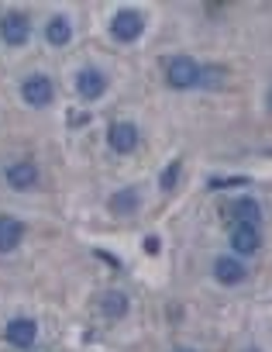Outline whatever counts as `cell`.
<instances>
[{
  "label": "cell",
  "mask_w": 272,
  "mask_h": 352,
  "mask_svg": "<svg viewBox=\"0 0 272 352\" xmlns=\"http://www.w3.org/2000/svg\"><path fill=\"white\" fill-rule=\"evenodd\" d=\"M200 63L197 59H190V56H173L169 63H166V83L173 87V90H193V87H200Z\"/></svg>",
  "instance_id": "cell-1"
},
{
  "label": "cell",
  "mask_w": 272,
  "mask_h": 352,
  "mask_svg": "<svg viewBox=\"0 0 272 352\" xmlns=\"http://www.w3.org/2000/svg\"><path fill=\"white\" fill-rule=\"evenodd\" d=\"M245 276H248V266H245L238 256H217V259H214V280H217V283L238 287V283H245Z\"/></svg>",
  "instance_id": "cell-9"
},
{
  "label": "cell",
  "mask_w": 272,
  "mask_h": 352,
  "mask_svg": "<svg viewBox=\"0 0 272 352\" xmlns=\"http://www.w3.org/2000/svg\"><path fill=\"white\" fill-rule=\"evenodd\" d=\"M269 111H272V90H269Z\"/></svg>",
  "instance_id": "cell-19"
},
{
  "label": "cell",
  "mask_w": 272,
  "mask_h": 352,
  "mask_svg": "<svg viewBox=\"0 0 272 352\" xmlns=\"http://www.w3.org/2000/svg\"><path fill=\"white\" fill-rule=\"evenodd\" d=\"M28 38H32L28 14H21V11H8V14H0V42L11 45V49H21Z\"/></svg>",
  "instance_id": "cell-2"
},
{
  "label": "cell",
  "mask_w": 272,
  "mask_h": 352,
  "mask_svg": "<svg viewBox=\"0 0 272 352\" xmlns=\"http://www.w3.org/2000/svg\"><path fill=\"white\" fill-rule=\"evenodd\" d=\"M176 352H193V349H176Z\"/></svg>",
  "instance_id": "cell-20"
},
{
  "label": "cell",
  "mask_w": 272,
  "mask_h": 352,
  "mask_svg": "<svg viewBox=\"0 0 272 352\" xmlns=\"http://www.w3.org/2000/svg\"><path fill=\"white\" fill-rule=\"evenodd\" d=\"M103 314L107 318H124L127 314V294H121V290H110V294H103Z\"/></svg>",
  "instance_id": "cell-15"
},
{
  "label": "cell",
  "mask_w": 272,
  "mask_h": 352,
  "mask_svg": "<svg viewBox=\"0 0 272 352\" xmlns=\"http://www.w3.org/2000/svg\"><path fill=\"white\" fill-rule=\"evenodd\" d=\"M52 97H55V87H52V80L42 76V73H35V76H28V80L21 83V100H25L28 107H49Z\"/></svg>",
  "instance_id": "cell-5"
},
{
  "label": "cell",
  "mask_w": 272,
  "mask_h": 352,
  "mask_svg": "<svg viewBox=\"0 0 272 352\" xmlns=\"http://www.w3.org/2000/svg\"><path fill=\"white\" fill-rule=\"evenodd\" d=\"M231 214H234L241 225H258V221H262V204H258L255 197H238V201L231 204Z\"/></svg>",
  "instance_id": "cell-14"
},
{
  "label": "cell",
  "mask_w": 272,
  "mask_h": 352,
  "mask_svg": "<svg viewBox=\"0 0 272 352\" xmlns=\"http://www.w3.org/2000/svg\"><path fill=\"white\" fill-rule=\"evenodd\" d=\"M180 169H183V162H180V159H173V162H169V169L162 173V180H159V184H162V190H176V180H180Z\"/></svg>",
  "instance_id": "cell-17"
},
{
  "label": "cell",
  "mask_w": 272,
  "mask_h": 352,
  "mask_svg": "<svg viewBox=\"0 0 272 352\" xmlns=\"http://www.w3.org/2000/svg\"><path fill=\"white\" fill-rule=\"evenodd\" d=\"M45 42L49 45H55V49H62V45H69L73 42V25H69V18H52L49 25H45Z\"/></svg>",
  "instance_id": "cell-13"
},
{
  "label": "cell",
  "mask_w": 272,
  "mask_h": 352,
  "mask_svg": "<svg viewBox=\"0 0 272 352\" xmlns=\"http://www.w3.org/2000/svg\"><path fill=\"white\" fill-rule=\"evenodd\" d=\"M25 239V225L11 214H0V252H14Z\"/></svg>",
  "instance_id": "cell-12"
},
{
  "label": "cell",
  "mask_w": 272,
  "mask_h": 352,
  "mask_svg": "<svg viewBox=\"0 0 272 352\" xmlns=\"http://www.w3.org/2000/svg\"><path fill=\"white\" fill-rule=\"evenodd\" d=\"M4 180H8V187H11V190H18V194L35 190V187H38V166H35L32 159H18V162H11V166H8Z\"/></svg>",
  "instance_id": "cell-4"
},
{
  "label": "cell",
  "mask_w": 272,
  "mask_h": 352,
  "mask_svg": "<svg viewBox=\"0 0 272 352\" xmlns=\"http://www.w3.org/2000/svg\"><path fill=\"white\" fill-rule=\"evenodd\" d=\"M107 208H110L117 218H131V214H138V208H142V197H138V190H134V187H124V190L110 194Z\"/></svg>",
  "instance_id": "cell-11"
},
{
  "label": "cell",
  "mask_w": 272,
  "mask_h": 352,
  "mask_svg": "<svg viewBox=\"0 0 272 352\" xmlns=\"http://www.w3.org/2000/svg\"><path fill=\"white\" fill-rule=\"evenodd\" d=\"M142 32H145V18L138 14V11H131V8H124V11H117L114 18H110V35L117 38V42H138L142 38Z\"/></svg>",
  "instance_id": "cell-3"
},
{
  "label": "cell",
  "mask_w": 272,
  "mask_h": 352,
  "mask_svg": "<svg viewBox=\"0 0 272 352\" xmlns=\"http://www.w3.org/2000/svg\"><path fill=\"white\" fill-rule=\"evenodd\" d=\"M138 128H134L131 121H117V124H110L107 128V145H110V152H117V155H131L134 148H138Z\"/></svg>",
  "instance_id": "cell-6"
},
{
  "label": "cell",
  "mask_w": 272,
  "mask_h": 352,
  "mask_svg": "<svg viewBox=\"0 0 272 352\" xmlns=\"http://www.w3.org/2000/svg\"><path fill=\"white\" fill-rule=\"evenodd\" d=\"M4 335H8L11 345H18V349H32L35 338H38V324H35L32 318H11L8 328H4Z\"/></svg>",
  "instance_id": "cell-10"
},
{
  "label": "cell",
  "mask_w": 272,
  "mask_h": 352,
  "mask_svg": "<svg viewBox=\"0 0 272 352\" xmlns=\"http://www.w3.org/2000/svg\"><path fill=\"white\" fill-rule=\"evenodd\" d=\"M145 252H149V256H156V252H159V239H156V235H149V239H145Z\"/></svg>",
  "instance_id": "cell-18"
},
{
  "label": "cell",
  "mask_w": 272,
  "mask_h": 352,
  "mask_svg": "<svg viewBox=\"0 0 272 352\" xmlns=\"http://www.w3.org/2000/svg\"><path fill=\"white\" fill-rule=\"evenodd\" d=\"M76 94H79L83 100H100V97L107 94V73L97 69V66L79 69V76H76Z\"/></svg>",
  "instance_id": "cell-8"
},
{
  "label": "cell",
  "mask_w": 272,
  "mask_h": 352,
  "mask_svg": "<svg viewBox=\"0 0 272 352\" xmlns=\"http://www.w3.org/2000/svg\"><path fill=\"white\" fill-rule=\"evenodd\" d=\"M231 249L238 252V259H241V256H255V252L262 249V232H258V225H241V221H234V225H231Z\"/></svg>",
  "instance_id": "cell-7"
},
{
  "label": "cell",
  "mask_w": 272,
  "mask_h": 352,
  "mask_svg": "<svg viewBox=\"0 0 272 352\" xmlns=\"http://www.w3.org/2000/svg\"><path fill=\"white\" fill-rule=\"evenodd\" d=\"M221 83H224V69H217V66H203V69H200V87L217 90Z\"/></svg>",
  "instance_id": "cell-16"
}]
</instances>
